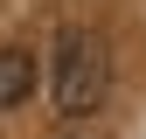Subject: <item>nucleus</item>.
<instances>
[{"instance_id":"f257e3e1","label":"nucleus","mask_w":146,"mask_h":139,"mask_svg":"<svg viewBox=\"0 0 146 139\" xmlns=\"http://www.w3.org/2000/svg\"><path fill=\"white\" fill-rule=\"evenodd\" d=\"M104 91H111V49H104L98 28H63L56 35V63H49V97H56L63 118L98 111Z\"/></svg>"},{"instance_id":"f03ea898","label":"nucleus","mask_w":146,"mask_h":139,"mask_svg":"<svg viewBox=\"0 0 146 139\" xmlns=\"http://www.w3.org/2000/svg\"><path fill=\"white\" fill-rule=\"evenodd\" d=\"M35 91V56L28 49H0V111H14Z\"/></svg>"},{"instance_id":"7ed1b4c3","label":"nucleus","mask_w":146,"mask_h":139,"mask_svg":"<svg viewBox=\"0 0 146 139\" xmlns=\"http://www.w3.org/2000/svg\"><path fill=\"white\" fill-rule=\"evenodd\" d=\"M63 139H90V132H63Z\"/></svg>"}]
</instances>
